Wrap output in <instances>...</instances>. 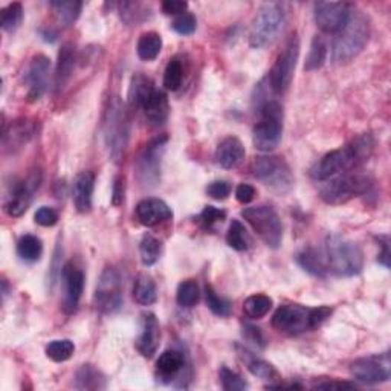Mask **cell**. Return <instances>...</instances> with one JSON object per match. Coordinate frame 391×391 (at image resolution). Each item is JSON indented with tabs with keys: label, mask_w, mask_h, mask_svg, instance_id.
Segmentation results:
<instances>
[{
	"label": "cell",
	"mask_w": 391,
	"mask_h": 391,
	"mask_svg": "<svg viewBox=\"0 0 391 391\" xmlns=\"http://www.w3.org/2000/svg\"><path fill=\"white\" fill-rule=\"evenodd\" d=\"M244 154H246V150H244V147L237 136H228V138H225L217 145L216 161L222 169L232 170L237 169L243 162Z\"/></svg>",
	"instance_id": "21"
},
{
	"label": "cell",
	"mask_w": 391,
	"mask_h": 391,
	"mask_svg": "<svg viewBox=\"0 0 391 391\" xmlns=\"http://www.w3.org/2000/svg\"><path fill=\"white\" fill-rule=\"evenodd\" d=\"M23 18V5L21 2L9 4L6 8L2 9V16H0V26L4 31L13 33L21 26Z\"/></svg>",
	"instance_id": "41"
},
{
	"label": "cell",
	"mask_w": 391,
	"mask_h": 391,
	"mask_svg": "<svg viewBox=\"0 0 391 391\" xmlns=\"http://www.w3.org/2000/svg\"><path fill=\"white\" fill-rule=\"evenodd\" d=\"M261 118L254 127L252 141L256 149L269 153L276 150L283 136V107L278 101H266L261 106Z\"/></svg>",
	"instance_id": "8"
},
{
	"label": "cell",
	"mask_w": 391,
	"mask_h": 391,
	"mask_svg": "<svg viewBox=\"0 0 391 391\" xmlns=\"http://www.w3.org/2000/svg\"><path fill=\"white\" fill-rule=\"evenodd\" d=\"M225 219H227V212H225L220 208L211 207V205H208V207H205L203 211L200 212V216H199L200 223L203 225V227H207V228L214 227V225L223 222Z\"/></svg>",
	"instance_id": "47"
},
{
	"label": "cell",
	"mask_w": 391,
	"mask_h": 391,
	"mask_svg": "<svg viewBox=\"0 0 391 391\" xmlns=\"http://www.w3.org/2000/svg\"><path fill=\"white\" fill-rule=\"evenodd\" d=\"M188 4L182 2V0H165L162 2V11L167 16H181L187 13Z\"/></svg>",
	"instance_id": "51"
},
{
	"label": "cell",
	"mask_w": 391,
	"mask_h": 391,
	"mask_svg": "<svg viewBox=\"0 0 391 391\" xmlns=\"http://www.w3.org/2000/svg\"><path fill=\"white\" fill-rule=\"evenodd\" d=\"M351 5L346 2H317L314 5L315 22L321 31L338 34L351 16Z\"/></svg>",
	"instance_id": "14"
},
{
	"label": "cell",
	"mask_w": 391,
	"mask_h": 391,
	"mask_svg": "<svg viewBox=\"0 0 391 391\" xmlns=\"http://www.w3.org/2000/svg\"><path fill=\"white\" fill-rule=\"evenodd\" d=\"M95 187V174L92 171H81L74 181V203L78 212H89L92 208V196Z\"/></svg>",
	"instance_id": "23"
},
{
	"label": "cell",
	"mask_w": 391,
	"mask_h": 391,
	"mask_svg": "<svg viewBox=\"0 0 391 391\" xmlns=\"http://www.w3.org/2000/svg\"><path fill=\"white\" fill-rule=\"evenodd\" d=\"M75 351V346L71 339H55L46 347V356L54 363H64L71 359Z\"/></svg>",
	"instance_id": "39"
},
{
	"label": "cell",
	"mask_w": 391,
	"mask_h": 391,
	"mask_svg": "<svg viewBox=\"0 0 391 391\" xmlns=\"http://www.w3.org/2000/svg\"><path fill=\"white\" fill-rule=\"evenodd\" d=\"M315 388L318 390H353L356 388L353 384L348 382H341V380H327V382H319L315 385Z\"/></svg>",
	"instance_id": "54"
},
{
	"label": "cell",
	"mask_w": 391,
	"mask_h": 391,
	"mask_svg": "<svg viewBox=\"0 0 391 391\" xmlns=\"http://www.w3.org/2000/svg\"><path fill=\"white\" fill-rule=\"evenodd\" d=\"M120 11H121V18L132 26H138L144 21H147V6L138 2H123L120 5Z\"/></svg>",
	"instance_id": "43"
},
{
	"label": "cell",
	"mask_w": 391,
	"mask_h": 391,
	"mask_svg": "<svg viewBox=\"0 0 391 391\" xmlns=\"http://www.w3.org/2000/svg\"><path fill=\"white\" fill-rule=\"evenodd\" d=\"M205 301H207V306L214 315H217V317H230L231 315V310H232L231 301L219 297L217 292L212 289L211 285L205 286Z\"/></svg>",
	"instance_id": "42"
},
{
	"label": "cell",
	"mask_w": 391,
	"mask_h": 391,
	"mask_svg": "<svg viewBox=\"0 0 391 391\" xmlns=\"http://www.w3.org/2000/svg\"><path fill=\"white\" fill-rule=\"evenodd\" d=\"M153 92H154V83L152 78L145 76L144 74H135L132 76V83L129 89V100L132 106L142 107Z\"/></svg>",
	"instance_id": "27"
},
{
	"label": "cell",
	"mask_w": 391,
	"mask_h": 391,
	"mask_svg": "<svg viewBox=\"0 0 391 391\" xmlns=\"http://www.w3.org/2000/svg\"><path fill=\"white\" fill-rule=\"evenodd\" d=\"M231 183L228 181H214L207 187V194L216 200H225L231 194Z\"/></svg>",
	"instance_id": "48"
},
{
	"label": "cell",
	"mask_w": 391,
	"mask_h": 391,
	"mask_svg": "<svg viewBox=\"0 0 391 391\" xmlns=\"http://www.w3.org/2000/svg\"><path fill=\"white\" fill-rule=\"evenodd\" d=\"M183 74H185L183 60L178 55L173 57L169 62L167 67H165V72H164L165 89L171 91V92L179 91L182 86V81H183Z\"/></svg>",
	"instance_id": "33"
},
{
	"label": "cell",
	"mask_w": 391,
	"mask_h": 391,
	"mask_svg": "<svg viewBox=\"0 0 391 391\" xmlns=\"http://www.w3.org/2000/svg\"><path fill=\"white\" fill-rule=\"evenodd\" d=\"M103 135L110 158L118 162L124 156L130 135L129 116L118 96H113L107 104L103 120Z\"/></svg>",
	"instance_id": "4"
},
{
	"label": "cell",
	"mask_w": 391,
	"mask_h": 391,
	"mask_svg": "<svg viewBox=\"0 0 391 391\" xmlns=\"http://www.w3.org/2000/svg\"><path fill=\"white\" fill-rule=\"evenodd\" d=\"M136 217L144 225V227H156L162 222H167L173 217V211L162 199L149 198L141 200L136 205Z\"/></svg>",
	"instance_id": "20"
},
{
	"label": "cell",
	"mask_w": 391,
	"mask_h": 391,
	"mask_svg": "<svg viewBox=\"0 0 391 391\" xmlns=\"http://www.w3.org/2000/svg\"><path fill=\"white\" fill-rule=\"evenodd\" d=\"M220 384L223 390L227 391H243L248 390V382L244 380L240 375H237L236 371L230 370L228 367H222L220 368Z\"/></svg>",
	"instance_id": "45"
},
{
	"label": "cell",
	"mask_w": 391,
	"mask_h": 391,
	"mask_svg": "<svg viewBox=\"0 0 391 391\" xmlns=\"http://www.w3.org/2000/svg\"><path fill=\"white\" fill-rule=\"evenodd\" d=\"M324 259L327 271L338 277H355L364 268V254L359 244L346 237L332 234L326 240Z\"/></svg>",
	"instance_id": "3"
},
{
	"label": "cell",
	"mask_w": 391,
	"mask_h": 391,
	"mask_svg": "<svg viewBox=\"0 0 391 391\" xmlns=\"http://www.w3.org/2000/svg\"><path fill=\"white\" fill-rule=\"evenodd\" d=\"M95 307L101 314H115L123 306V281L120 272L113 268H106L95 289Z\"/></svg>",
	"instance_id": "12"
},
{
	"label": "cell",
	"mask_w": 391,
	"mask_h": 391,
	"mask_svg": "<svg viewBox=\"0 0 391 391\" xmlns=\"http://www.w3.org/2000/svg\"><path fill=\"white\" fill-rule=\"evenodd\" d=\"M286 14L281 4H263L251 23L249 45L256 49H263L273 45L285 26Z\"/></svg>",
	"instance_id": "6"
},
{
	"label": "cell",
	"mask_w": 391,
	"mask_h": 391,
	"mask_svg": "<svg viewBox=\"0 0 391 391\" xmlns=\"http://www.w3.org/2000/svg\"><path fill=\"white\" fill-rule=\"evenodd\" d=\"M254 198H256V188L252 187V185H248V183H240L237 190H236V199L243 203V205H246L249 202L254 200Z\"/></svg>",
	"instance_id": "52"
},
{
	"label": "cell",
	"mask_w": 391,
	"mask_h": 391,
	"mask_svg": "<svg viewBox=\"0 0 391 391\" xmlns=\"http://www.w3.org/2000/svg\"><path fill=\"white\" fill-rule=\"evenodd\" d=\"M159 342L161 327L158 318H156L154 314H144L141 334L138 336V341H136V348H138L144 358L152 359L159 348Z\"/></svg>",
	"instance_id": "19"
},
{
	"label": "cell",
	"mask_w": 391,
	"mask_h": 391,
	"mask_svg": "<svg viewBox=\"0 0 391 391\" xmlns=\"http://www.w3.org/2000/svg\"><path fill=\"white\" fill-rule=\"evenodd\" d=\"M272 305L273 301L271 297L263 295V293H256V295H251L244 300L243 312L251 319H260L269 314Z\"/></svg>",
	"instance_id": "32"
},
{
	"label": "cell",
	"mask_w": 391,
	"mask_h": 391,
	"mask_svg": "<svg viewBox=\"0 0 391 391\" xmlns=\"http://www.w3.org/2000/svg\"><path fill=\"white\" fill-rule=\"evenodd\" d=\"M40 187V174L34 173L23 182L14 185V188L5 202V212L9 217H21L28 211L33 202L35 190Z\"/></svg>",
	"instance_id": "16"
},
{
	"label": "cell",
	"mask_w": 391,
	"mask_h": 391,
	"mask_svg": "<svg viewBox=\"0 0 391 391\" xmlns=\"http://www.w3.org/2000/svg\"><path fill=\"white\" fill-rule=\"evenodd\" d=\"M227 243L236 251H248L251 246V237L246 228L239 220H232L227 232Z\"/></svg>",
	"instance_id": "38"
},
{
	"label": "cell",
	"mask_w": 391,
	"mask_h": 391,
	"mask_svg": "<svg viewBox=\"0 0 391 391\" xmlns=\"http://www.w3.org/2000/svg\"><path fill=\"white\" fill-rule=\"evenodd\" d=\"M185 367V356L179 350H167L156 361V370L164 379L178 376Z\"/></svg>",
	"instance_id": "25"
},
{
	"label": "cell",
	"mask_w": 391,
	"mask_h": 391,
	"mask_svg": "<svg viewBox=\"0 0 391 391\" xmlns=\"http://www.w3.org/2000/svg\"><path fill=\"white\" fill-rule=\"evenodd\" d=\"M125 199V178L124 176H116L112 188V205L113 207H121Z\"/></svg>",
	"instance_id": "50"
},
{
	"label": "cell",
	"mask_w": 391,
	"mask_h": 391,
	"mask_svg": "<svg viewBox=\"0 0 391 391\" xmlns=\"http://www.w3.org/2000/svg\"><path fill=\"white\" fill-rule=\"evenodd\" d=\"M243 330H244V332H243L244 336H246V338L252 342V344L260 346V347H265V336H263V334L260 332V329L246 324V326H244Z\"/></svg>",
	"instance_id": "53"
},
{
	"label": "cell",
	"mask_w": 391,
	"mask_h": 391,
	"mask_svg": "<svg viewBox=\"0 0 391 391\" xmlns=\"http://www.w3.org/2000/svg\"><path fill=\"white\" fill-rule=\"evenodd\" d=\"M171 26L179 35H191L196 31V28H198V21H196V17L191 13H183L176 17Z\"/></svg>",
	"instance_id": "46"
},
{
	"label": "cell",
	"mask_w": 391,
	"mask_h": 391,
	"mask_svg": "<svg viewBox=\"0 0 391 391\" xmlns=\"http://www.w3.org/2000/svg\"><path fill=\"white\" fill-rule=\"evenodd\" d=\"M326 58H327V45H326L324 40H322L321 37L317 35V37H314V40H312L310 51H309L307 60H306V64H305V69L307 72L319 69V67L324 64Z\"/></svg>",
	"instance_id": "40"
},
{
	"label": "cell",
	"mask_w": 391,
	"mask_h": 391,
	"mask_svg": "<svg viewBox=\"0 0 391 391\" xmlns=\"http://www.w3.org/2000/svg\"><path fill=\"white\" fill-rule=\"evenodd\" d=\"M33 136V125L26 120L14 121L9 130L4 135V144L6 149H21Z\"/></svg>",
	"instance_id": "29"
},
{
	"label": "cell",
	"mask_w": 391,
	"mask_h": 391,
	"mask_svg": "<svg viewBox=\"0 0 391 391\" xmlns=\"http://www.w3.org/2000/svg\"><path fill=\"white\" fill-rule=\"evenodd\" d=\"M162 51V37L158 33H145L140 37L136 45V52L144 62H152Z\"/></svg>",
	"instance_id": "30"
},
{
	"label": "cell",
	"mask_w": 391,
	"mask_h": 391,
	"mask_svg": "<svg viewBox=\"0 0 391 391\" xmlns=\"http://www.w3.org/2000/svg\"><path fill=\"white\" fill-rule=\"evenodd\" d=\"M63 283V310L66 314H74L80 305V300L84 290V273L74 263H66L62 269Z\"/></svg>",
	"instance_id": "17"
},
{
	"label": "cell",
	"mask_w": 391,
	"mask_h": 391,
	"mask_svg": "<svg viewBox=\"0 0 391 391\" xmlns=\"http://www.w3.org/2000/svg\"><path fill=\"white\" fill-rule=\"evenodd\" d=\"M34 219H35V223L40 225V227L49 228V227H54V225L58 222V212L54 208L42 207L37 210Z\"/></svg>",
	"instance_id": "49"
},
{
	"label": "cell",
	"mask_w": 391,
	"mask_h": 391,
	"mask_svg": "<svg viewBox=\"0 0 391 391\" xmlns=\"http://www.w3.org/2000/svg\"><path fill=\"white\" fill-rule=\"evenodd\" d=\"M76 63V49L72 43H64L58 52V62L55 69V94L63 92L64 87L72 78Z\"/></svg>",
	"instance_id": "22"
},
{
	"label": "cell",
	"mask_w": 391,
	"mask_h": 391,
	"mask_svg": "<svg viewBox=\"0 0 391 391\" xmlns=\"http://www.w3.org/2000/svg\"><path fill=\"white\" fill-rule=\"evenodd\" d=\"M145 115V120L152 125L159 127L167 123L170 115V104L169 98L162 91L154 89V92L149 96V100L141 107Z\"/></svg>",
	"instance_id": "24"
},
{
	"label": "cell",
	"mask_w": 391,
	"mask_h": 391,
	"mask_svg": "<svg viewBox=\"0 0 391 391\" xmlns=\"http://www.w3.org/2000/svg\"><path fill=\"white\" fill-rule=\"evenodd\" d=\"M370 37V25L364 14L351 11L347 25L336 34L334 42V60L348 63L366 47Z\"/></svg>",
	"instance_id": "5"
},
{
	"label": "cell",
	"mask_w": 391,
	"mask_h": 391,
	"mask_svg": "<svg viewBox=\"0 0 391 391\" xmlns=\"http://www.w3.org/2000/svg\"><path fill=\"white\" fill-rule=\"evenodd\" d=\"M49 5H51L57 17L64 25H72L80 16L83 8V4L76 2V0H55V2H51Z\"/></svg>",
	"instance_id": "34"
},
{
	"label": "cell",
	"mask_w": 391,
	"mask_h": 391,
	"mask_svg": "<svg viewBox=\"0 0 391 391\" xmlns=\"http://www.w3.org/2000/svg\"><path fill=\"white\" fill-rule=\"evenodd\" d=\"M379 242H380V246H382V254L379 256V263L380 265H384L385 268L390 266V249H388V237L387 236H382L379 237Z\"/></svg>",
	"instance_id": "55"
},
{
	"label": "cell",
	"mask_w": 391,
	"mask_h": 391,
	"mask_svg": "<svg viewBox=\"0 0 391 391\" xmlns=\"http://www.w3.org/2000/svg\"><path fill=\"white\" fill-rule=\"evenodd\" d=\"M297 261L302 269L315 277H324L327 273V265H326L324 252L322 251L307 248L298 254Z\"/></svg>",
	"instance_id": "26"
},
{
	"label": "cell",
	"mask_w": 391,
	"mask_h": 391,
	"mask_svg": "<svg viewBox=\"0 0 391 391\" xmlns=\"http://www.w3.org/2000/svg\"><path fill=\"white\" fill-rule=\"evenodd\" d=\"M165 144H167V136L156 138L140 156L138 161V179L142 185H156L161 179V164L165 152Z\"/></svg>",
	"instance_id": "15"
},
{
	"label": "cell",
	"mask_w": 391,
	"mask_h": 391,
	"mask_svg": "<svg viewBox=\"0 0 391 391\" xmlns=\"http://www.w3.org/2000/svg\"><path fill=\"white\" fill-rule=\"evenodd\" d=\"M75 382V387L80 390H96L104 387L103 376L92 366H81V368L76 371Z\"/></svg>",
	"instance_id": "36"
},
{
	"label": "cell",
	"mask_w": 391,
	"mask_h": 391,
	"mask_svg": "<svg viewBox=\"0 0 391 391\" xmlns=\"http://www.w3.org/2000/svg\"><path fill=\"white\" fill-rule=\"evenodd\" d=\"M332 315V309L327 306L306 307L300 305H285L276 310L272 317V327L280 334L297 336L317 329Z\"/></svg>",
	"instance_id": "2"
},
{
	"label": "cell",
	"mask_w": 391,
	"mask_h": 391,
	"mask_svg": "<svg viewBox=\"0 0 391 391\" xmlns=\"http://www.w3.org/2000/svg\"><path fill=\"white\" fill-rule=\"evenodd\" d=\"M199 298H200V290L198 283L194 280L182 281L178 288V292H176V301H178V305L181 307H185V309H190L198 305Z\"/></svg>",
	"instance_id": "37"
},
{
	"label": "cell",
	"mask_w": 391,
	"mask_h": 391,
	"mask_svg": "<svg viewBox=\"0 0 391 391\" xmlns=\"http://www.w3.org/2000/svg\"><path fill=\"white\" fill-rule=\"evenodd\" d=\"M49 74H51V60L46 55H35L25 74V81L29 86L28 100L31 103L40 100L47 91Z\"/></svg>",
	"instance_id": "18"
},
{
	"label": "cell",
	"mask_w": 391,
	"mask_h": 391,
	"mask_svg": "<svg viewBox=\"0 0 391 391\" xmlns=\"http://www.w3.org/2000/svg\"><path fill=\"white\" fill-rule=\"evenodd\" d=\"M375 138L370 133L356 136L347 145L338 150L327 153L314 169H312V178L319 182H324L338 174L348 173L358 169L370 159L375 152Z\"/></svg>",
	"instance_id": "1"
},
{
	"label": "cell",
	"mask_w": 391,
	"mask_h": 391,
	"mask_svg": "<svg viewBox=\"0 0 391 391\" xmlns=\"http://www.w3.org/2000/svg\"><path fill=\"white\" fill-rule=\"evenodd\" d=\"M133 298L141 306H153L158 301V290L152 277L141 273L136 277L133 285Z\"/></svg>",
	"instance_id": "28"
},
{
	"label": "cell",
	"mask_w": 391,
	"mask_h": 391,
	"mask_svg": "<svg viewBox=\"0 0 391 391\" xmlns=\"http://www.w3.org/2000/svg\"><path fill=\"white\" fill-rule=\"evenodd\" d=\"M254 178L278 194H286L293 188V174L289 165L277 156H259L252 162Z\"/></svg>",
	"instance_id": "9"
},
{
	"label": "cell",
	"mask_w": 391,
	"mask_h": 391,
	"mask_svg": "<svg viewBox=\"0 0 391 391\" xmlns=\"http://www.w3.org/2000/svg\"><path fill=\"white\" fill-rule=\"evenodd\" d=\"M324 182L326 183L319 191V198L329 205L346 203L358 196L366 194L373 185L370 176L355 171L338 174Z\"/></svg>",
	"instance_id": "7"
},
{
	"label": "cell",
	"mask_w": 391,
	"mask_h": 391,
	"mask_svg": "<svg viewBox=\"0 0 391 391\" xmlns=\"http://www.w3.org/2000/svg\"><path fill=\"white\" fill-rule=\"evenodd\" d=\"M140 254H141V261L144 266H153L154 263L161 259V254H162L161 240L150 236V234H147L140 243Z\"/></svg>",
	"instance_id": "35"
},
{
	"label": "cell",
	"mask_w": 391,
	"mask_h": 391,
	"mask_svg": "<svg viewBox=\"0 0 391 391\" xmlns=\"http://www.w3.org/2000/svg\"><path fill=\"white\" fill-rule=\"evenodd\" d=\"M252 230L259 234V237L265 242L269 248L277 249L281 246L283 242V223L278 217L277 211L268 205L261 207H251L242 211Z\"/></svg>",
	"instance_id": "10"
},
{
	"label": "cell",
	"mask_w": 391,
	"mask_h": 391,
	"mask_svg": "<svg viewBox=\"0 0 391 391\" xmlns=\"http://www.w3.org/2000/svg\"><path fill=\"white\" fill-rule=\"evenodd\" d=\"M351 375L356 380L367 385H376L387 382L391 376L390 355H375L355 361L351 364Z\"/></svg>",
	"instance_id": "13"
},
{
	"label": "cell",
	"mask_w": 391,
	"mask_h": 391,
	"mask_svg": "<svg viewBox=\"0 0 391 391\" xmlns=\"http://www.w3.org/2000/svg\"><path fill=\"white\" fill-rule=\"evenodd\" d=\"M248 370L251 371V375L256 378H260L263 380H269V382H276V380H280V375L277 368L272 364L266 363V361L254 358L248 363Z\"/></svg>",
	"instance_id": "44"
},
{
	"label": "cell",
	"mask_w": 391,
	"mask_h": 391,
	"mask_svg": "<svg viewBox=\"0 0 391 391\" xmlns=\"http://www.w3.org/2000/svg\"><path fill=\"white\" fill-rule=\"evenodd\" d=\"M17 254L23 261L34 263L38 261L43 254V243L33 234H25L17 243Z\"/></svg>",
	"instance_id": "31"
},
{
	"label": "cell",
	"mask_w": 391,
	"mask_h": 391,
	"mask_svg": "<svg viewBox=\"0 0 391 391\" xmlns=\"http://www.w3.org/2000/svg\"><path fill=\"white\" fill-rule=\"evenodd\" d=\"M300 57L298 34H292L269 72L271 89L276 94H285L292 83Z\"/></svg>",
	"instance_id": "11"
}]
</instances>
